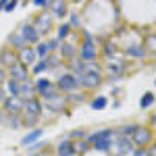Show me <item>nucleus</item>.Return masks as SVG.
Here are the masks:
<instances>
[{
  "label": "nucleus",
  "mask_w": 156,
  "mask_h": 156,
  "mask_svg": "<svg viewBox=\"0 0 156 156\" xmlns=\"http://www.w3.org/2000/svg\"><path fill=\"white\" fill-rule=\"evenodd\" d=\"M112 137H115V131L112 129H100V131L87 135V142L98 152H108L112 148Z\"/></svg>",
  "instance_id": "obj_1"
},
{
  "label": "nucleus",
  "mask_w": 156,
  "mask_h": 156,
  "mask_svg": "<svg viewBox=\"0 0 156 156\" xmlns=\"http://www.w3.org/2000/svg\"><path fill=\"white\" fill-rule=\"evenodd\" d=\"M56 87L58 92H75L79 87V75L75 73H60L56 79Z\"/></svg>",
  "instance_id": "obj_2"
},
{
  "label": "nucleus",
  "mask_w": 156,
  "mask_h": 156,
  "mask_svg": "<svg viewBox=\"0 0 156 156\" xmlns=\"http://www.w3.org/2000/svg\"><path fill=\"white\" fill-rule=\"evenodd\" d=\"M34 87H36V94L42 100H46V98L54 96V94H58V87H56V83H52L50 79H46V77H40L36 83H34Z\"/></svg>",
  "instance_id": "obj_3"
},
{
  "label": "nucleus",
  "mask_w": 156,
  "mask_h": 156,
  "mask_svg": "<svg viewBox=\"0 0 156 156\" xmlns=\"http://www.w3.org/2000/svg\"><path fill=\"white\" fill-rule=\"evenodd\" d=\"M79 58L83 60V62H94V60L98 58V50H96L94 37L83 40V44H81V48H79Z\"/></svg>",
  "instance_id": "obj_4"
},
{
  "label": "nucleus",
  "mask_w": 156,
  "mask_h": 156,
  "mask_svg": "<svg viewBox=\"0 0 156 156\" xmlns=\"http://www.w3.org/2000/svg\"><path fill=\"white\" fill-rule=\"evenodd\" d=\"M102 83V75L100 73H92V71H85L79 75V85L85 87V90H96Z\"/></svg>",
  "instance_id": "obj_5"
},
{
  "label": "nucleus",
  "mask_w": 156,
  "mask_h": 156,
  "mask_svg": "<svg viewBox=\"0 0 156 156\" xmlns=\"http://www.w3.org/2000/svg\"><path fill=\"white\" fill-rule=\"evenodd\" d=\"M19 34H21V37L25 40L27 46H36L37 42L42 40V36L34 29V25H31V23H23V25H21V29H19Z\"/></svg>",
  "instance_id": "obj_6"
},
{
  "label": "nucleus",
  "mask_w": 156,
  "mask_h": 156,
  "mask_svg": "<svg viewBox=\"0 0 156 156\" xmlns=\"http://www.w3.org/2000/svg\"><path fill=\"white\" fill-rule=\"evenodd\" d=\"M2 110L4 115H21L23 112V102L17 96H6V100L2 102Z\"/></svg>",
  "instance_id": "obj_7"
},
{
  "label": "nucleus",
  "mask_w": 156,
  "mask_h": 156,
  "mask_svg": "<svg viewBox=\"0 0 156 156\" xmlns=\"http://www.w3.org/2000/svg\"><path fill=\"white\" fill-rule=\"evenodd\" d=\"M150 140H152V131H150V129H144V127H140V125H137V129L131 133V142H133V146L146 148V146L150 144Z\"/></svg>",
  "instance_id": "obj_8"
},
{
  "label": "nucleus",
  "mask_w": 156,
  "mask_h": 156,
  "mask_svg": "<svg viewBox=\"0 0 156 156\" xmlns=\"http://www.w3.org/2000/svg\"><path fill=\"white\" fill-rule=\"evenodd\" d=\"M21 102H23V112L25 115H31V117H40V115H42V102H40L37 96L25 98Z\"/></svg>",
  "instance_id": "obj_9"
},
{
  "label": "nucleus",
  "mask_w": 156,
  "mask_h": 156,
  "mask_svg": "<svg viewBox=\"0 0 156 156\" xmlns=\"http://www.w3.org/2000/svg\"><path fill=\"white\" fill-rule=\"evenodd\" d=\"M34 29H36L40 36H46L50 29H52V17H48V15H40V17H36V21H34Z\"/></svg>",
  "instance_id": "obj_10"
},
{
  "label": "nucleus",
  "mask_w": 156,
  "mask_h": 156,
  "mask_svg": "<svg viewBox=\"0 0 156 156\" xmlns=\"http://www.w3.org/2000/svg\"><path fill=\"white\" fill-rule=\"evenodd\" d=\"M65 104H67V98H62L60 94H54V96H50L44 100V106L52 110V112H60V110H65Z\"/></svg>",
  "instance_id": "obj_11"
},
{
  "label": "nucleus",
  "mask_w": 156,
  "mask_h": 156,
  "mask_svg": "<svg viewBox=\"0 0 156 156\" xmlns=\"http://www.w3.org/2000/svg\"><path fill=\"white\" fill-rule=\"evenodd\" d=\"M133 152V142L127 135H117V154L119 156H129Z\"/></svg>",
  "instance_id": "obj_12"
},
{
  "label": "nucleus",
  "mask_w": 156,
  "mask_h": 156,
  "mask_svg": "<svg viewBox=\"0 0 156 156\" xmlns=\"http://www.w3.org/2000/svg\"><path fill=\"white\" fill-rule=\"evenodd\" d=\"M9 73H11V79H17V81H27L29 79V71H27V67L21 65V62L9 67Z\"/></svg>",
  "instance_id": "obj_13"
},
{
  "label": "nucleus",
  "mask_w": 156,
  "mask_h": 156,
  "mask_svg": "<svg viewBox=\"0 0 156 156\" xmlns=\"http://www.w3.org/2000/svg\"><path fill=\"white\" fill-rule=\"evenodd\" d=\"M36 52H34V48L31 46H25V48L19 50V62L21 65H25V67H29V65H34L36 62Z\"/></svg>",
  "instance_id": "obj_14"
},
{
  "label": "nucleus",
  "mask_w": 156,
  "mask_h": 156,
  "mask_svg": "<svg viewBox=\"0 0 156 156\" xmlns=\"http://www.w3.org/2000/svg\"><path fill=\"white\" fill-rule=\"evenodd\" d=\"M0 62H2V67H12V65H17L19 62V52H15V50H2L0 52Z\"/></svg>",
  "instance_id": "obj_15"
},
{
  "label": "nucleus",
  "mask_w": 156,
  "mask_h": 156,
  "mask_svg": "<svg viewBox=\"0 0 156 156\" xmlns=\"http://www.w3.org/2000/svg\"><path fill=\"white\" fill-rule=\"evenodd\" d=\"M48 9L52 11L54 17H65V15H67V2H65V0H50Z\"/></svg>",
  "instance_id": "obj_16"
},
{
  "label": "nucleus",
  "mask_w": 156,
  "mask_h": 156,
  "mask_svg": "<svg viewBox=\"0 0 156 156\" xmlns=\"http://www.w3.org/2000/svg\"><path fill=\"white\" fill-rule=\"evenodd\" d=\"M31 96H37L34 83H31L29 79H27V81H21V85H19V96H17V98L25 100V98H31Z\"/></svg>",
  "instance_id": "obj_17"
},
{
  "label": "nucleus",
  "mask_w": 156,
  "mask_h": 156,
  "mask_svg": "<svg viewBox=\"0 0 156 156\" xmlns=\"http://www.w3.org/2000/svg\"><path fill=\"white\" fill-rule=\"evenodd\" d=\"M58 156H75V148H73V140H62V142H58Z\"/></svg>",
  "instance_id": "obj_18"
},
{
  "label": "nucleus",
  "mask_w": 156,
  "mask_h": 156,
  "mask_svg": "<svg viewBox=\"0 0 156 156\" xmlns=\"http://www.w3.org/2000/svg\"><path fill=\"white\" fill-rule=\"evenodd\" d=\"M123 52H125L127 56H131V58H144V56H146V48H144V46H140V44H135V46H127Z\"/></svg>",
  "instance_id": "obj_19"
},
{
  "label": "nucleus",
  "mask_w": 156,
  "mask_h": 156,
  "mask_svg": "<svg viewBox=\"0 0 156 156\" xmlns=\"http://www.w3.org/2000/svg\"><path fill=\"white\" fill-rule=\"evenodd\" d=\"M77 54V48H75V44H71V42H60V56H65V58H73Z\"/></svg>",
  "instance_id": "obj_20"
},
{
  "label": "nucleus",
  "mask_w": 156,
  "mask_h": 156,
  "mask_svg": "<svg viewBox=\"0 0 156 156\" xmlns=\"http://www.w3.org/2000/svg\"><path fill=\"white\" fill-rule=\"evenodd\" d=\"M69 69H71V73H75V75H81V73H85V62L81 58H69Z\"/></svg>",
  "instance_id": "obj_21"
},
{
  "label": "nucleus",
  "mask_w": 156,
  "mask_h": 156,
  "mask_svg": "<svg viewBox=\"0 0 156 156\" xmlns=\"http://www.w3.org/2000/svg\"><path fill=\"white\" fill-rule=\"evenodd\" d=\"M6 44L12 46V48H17V50H21V48L27 46V44H25V40L21 37V34H11V36L6 37Z\"/></svg>",
  "instance_id": "obj_22"
},
{
  "label": "nucleus",
  "mask_w": 156,
  "mask_h": 156,
  "mask_svg": "<svg viewBox=\"0 0 156 156\" xmlns=\"http://www.w3.org/2000/svg\"><path fill=\"white\" fill-rule=\"evenodd\" d=\"M42 133H44V131H42V129H37V127H36L34 131H29V133H27V135L23 137V140H21V146H31L34 142H37V140L42 137Z\"/></svg>",
  "instance_id": "obj_23"
},
{
  "label": "nucleus",
  "mask_w": 156,
  "mask_h": 156,
  "mask_svg": "<svg viewBox=\"0 0 156 156\" xmlns=\"http://www.w3.org/2000/svg\"><path fill=\"white\" fill-rule=\"evenodd\" d=\"M19 85H21V81H17V79H6L4 90H6L9 96H19Z\"/></svg>",
  "instance_id": "obj_24"
},
{
  "label": "nucleus",
  "mask_w": 156,
  "mask_h": 156,
  "mask_svg": "<svg viewBox=\"0 0 156 156\" xmlns=\"http://www.w3.org/2000/svg\"><path fill=\"white\" fill-rule=\"evenodd\" d=\"M123 62H108V75L112 77V79H117V77H121L123 75Z\"/></svg>",
  "instance_id": "obj_25"
},
{
  "label": "nucleus",
  "mask_w": 156,
  "mask_h": 156,
  "mask_svg": "<svg viewBox=\"0 0 156 156\" xmlns=\"http://www.w3.org/2000/svg\"><path fill=\"white\" fill-rule=\"evenodd\" d=\"M34 52H36L37 58H46V56L50 54V48H48V44H46V42H42V40H40V42L36 44V48H34Z\"/></svg>",
  "instance_id": "obj_26"
},
{
  "label": "nucleus",
  "mask_w": 156,
  "mask_h": 156,
  "mask_svg": "<svg viewBox=\"0 0 156 156\" xmlns=\"http://www.w3.org/2000/svg\"><path fill=\"white\" fill-rule=\"evenodd\" d=\"M73 148H75V154H85V152L90 150V142L83 140V137H81L79 142H75V140H73Z\"/></svg>",
  "instance_id": "obj_27"
},
{
  "label": "nucleus",
  "mask_w": 156,
  "mask_h": 156,
  "mask_svg": "<svg viewBox=\"0 0 156 156\" xmlns=\"http://www.w3.org/2000/svg\"><path fill=\"white\" fill-rule=\"evenodd\" d=\"M6 119H2L4 121V125H9V127H12V129H17V127H21V115H4Z\"/></svg>",
  "instance_id": "obj_28"
},
{
  "label": "nucleus",
  "mask_w": 156,
  "mask_h": 156,
  "mask_svg": "<svg viewBox=\"0 0 156 156\" xmlns=\"http://www.w3.org/2000/svg\"><path fill=\"white\" fill-rule=\"evenodd\" d=\"M69 34H71V25H69V23H62V25H58V31H56V40L65 42V40L69 37Z\"/></svg>",
  "instance_id": "obj_29"
},
{
  "label": "nucleus",
  "mask_w": 156,
  "mask_h": 156,
  "mask_svg": "<svg viewBox=\"0 0 156 156\" xmlns=\"http://www.w3.org/2000/svg\"><path fill=\"white\" fill-rule=\"evenodd\" d=\"M106 104H108V100L104 96H96L92 102H90V106L94 108V110H104V108H106Z\"/></svg>",
  "instance_id": "obj_30"
},
{
  "label": "nucleus",
  "mask_w": 156,
  "mask_h": 156,
  "mask_svg": "<svg viewBox=\"0 0 156 156\" xmlns=\"http://www.w3.org/2000/svg\"><path fill=\"white\" fill-rule=\"evenodd\" d=\"M44 71H48V62H46V58H40L37 62H34V69H31L34 75H42Z\"/></svg>",
  "instance_id": "obj_31"
},
{
  "label": "nucleus",
  "mask_w": 156,
  "mask_h": 156,
  "mask_svg": "<svg viewBox=\"0 0 156 156\" xmlns=\"http://www.w3.org/2000/svg\"><path fill=\"white\" fill-rule=\"evenodd\" d=\"M46 62H48V69H50V71H54V69L60 65V56H58V54H54V52H50L48 56H46Z\"/></svg>",
  "instance_id": "obj_32"
},
{
  "label": "nucleus",
  "mask_w": 156,
  "mask_h": 156,
  "mask_svg": "<svg viewBox=\"0 0 156 156\" xmlns=\"http://www.w3.org/2000/svg\"><path fill=\"white\" fill-rule=\"evenodd\" d=\"M154 104V92H146L144 96H142V100H140V106L142 108H148Z\"/></svg>",
  "instance_id": "obj_33"
},
{
  "label": "nucleus",
  "mask_w": 156,
  "mask_h": 156,
  "mask_svg": "<svg viewBox=\"0 0 156 156\" xmlns=\"http://www.w3.org/2000/svg\"><path fill=\"white\" fill-rule=\"evenodd\" d=\"M135 129H137V125H123V127H119V129H117V131L115 133H119V135H127V137H131V133L135 131Z\"/></svg>",
  "instance_id": "obj_34"
},
{
  "label": "nucleus",
  "mask_w": 156,
  "mask_h": 156,
  "mask_svg": "<svg viewBox=\"0 0 156 156\" xmlns=\"http://www.w3.org/2000/svg\"><path fill=\"white\" fill-rule=\"evenodd\" d=\"M37 121H40V117H31V115H23V119H21V125H25V127H36Z\"/></svg>",
  "instance_id": "obj_35"
},
{
  "label": "nucleus",
  "mask_w": 156,
  "mask_h": 156,
  "mask_svg": "<svg viewBox=\"0 0 156 156\" xmlns=\"http://www.w3.org/2000/svg\"><path fill=\"white\" fill-rule=\"evenodd\" d=\"M85 96L83 94H77V90L75 92H69V98H67V102H83Z\"/></svg>",
  "instance_id": "obj_36"
},
{
  "label": "nucleus",
  "mask_w": 156,
  "mask_h": 156,
  "mask_svg": "<svg viewBox=\"0 0 156 156\" xmlns=\"http://www.w3.org/2000/svg\"><path fill=\"white\" fill-rule=\"evenodd\" d=\"M17 6H19V0H9V2L4 4V9H2V11H4V12H12Z\"/></svg>",
  "instance_id": "obj_37"
},
{
  "label": "nucleus",
  "mask_w": 156,
  "mask_h": 156,
  "mask_svg": "<svg viewBox=\"0 0 156 156\" xmlns=\"http://www.w3.org/2000/svg\"><path fill=\"white\" fill-rule=\"evenodd\" d=\"M69 17H71V19H69V25H71V27H79V25H81V19H79L77 12H73V15H69Z\"/></svg>",
  "instance_id": "obj_38"
},
{
  "label": "nucleus",
  "mask_w": 156,
  "mask_h": 156,
  "mask_svg": "<svg viewBox=\"0 0 156 156\" xmlns=\"http://www.w3.org/2000/svg\"><path fill=\"white\" fill-rule=\"evenodd\" d=\"M104 54H106L108 58H110V56H115V54H117V48H115V44H104Z\"/></svg>",
  "instance_id": "obj_39"
},
{
  "label": "nucleus",
  "mask_w": 156,
  "mask_h": 156,
  "mask_svg": "<svg viewBox=\"0 0 156 156\" xmlns=\"http://www.w3.org/2000/svg\"><path fill=\"white\" fill-rule=\"evenodd\" d=\"M46 44H48L50 52H56V50L60 48V40H56V37H54V40H48V42H46Z\"/></svg>",
  "instance_id": "obj_40"
},
{
  "label": "nucleus",
  "mask_w": 156,
  "mask_h": 156,
  "mask_svg": "<svg viewBox=\"0 0 156 156\" xmlns=\"http://www.w3.org/2000/svg\"><path fill=\"white\" fill-rule=\"evenodd\" d=\"M85 71H92V73H100V65L96 60L94 62H85Z\"/></svg>",
  "instance_id": "obj_41"
},
{
  "label": "nucleus",
  "mask_w": 156,
  "mask_h": 156,
  "mask_svg": "<svg viewBox=\"0 0 156 156\" xmlns=\"http://www.w3.org/2000/svg\"><path fill=\"white\" fill-rule=\"evenodd\" d=\"M83 135H85V131H83V129H75V131H71V133H69V140H81Z\"/></svg>",
  "instance_id": "obj_42"
},
{
  "label": "nucleus",
  "mask_w": 156,
  "mask_h": 156,
  "mask_svg": "<svg viewBox=\"0 0 156 156\" xmlns=\"http://www.w3.org/2000/svg\"><path fill=\"white\" fill-rule=\"evenodd\" d=\"M129 156H148V150H146V148H137V150H133Z\"/></svg>",
  "instance_id": "obj_43"
},
{
  "label": "nucleus",
  "mask_w": 156,
  "mask_h": 156,
  "mask_svg": "<svg viewBox=\"0 0 156 156\" xmlns=\"http://www.w3.org/2000/svg\"><path fill=\"white\" fill-rule=\"evenodd\" d=\"M34 6H37V9H46V6H48V0H34Z\"/></svg>",
  "instance_id": "obj_44"
},
{
  "label": "nucleus",
  "mask_w": 156,
  "mask_h": 156,
  "mask_svg": "<svg viewBox=\"0 0 156 156\" xmlns=\"http://www.w3.org/2000/svg\"><path fill=\"white\" fill-rule=\"evenodd\" d=\"M6 96H9V94H6V90H4V85H0V104H2V102L6 100Z\"/></svg>",
  "instance_id": "obj_45"
},
{
  "label": "nucleus",
  "mask_w": 156,
  "mask_h": 156,
  "mask_svg": "<svg viewBox=\"0 0 156 156\" xmlns=\"http://www.w3.org/2000/svg\"><path fill=\"white\" fill-rule=\"evenodd\" d=\"M4 81H6V71L0 69V85H4Z\"/></svg>",
  "instance_id": "obj_46"
},
{
  "label": "nucleus",
  "mask_w": 156,
  "mask_h": 156,
  "mask_svg": "<svg viewBox=\"0 0 156 156\" xmlns=\"http://www.w3.org/2000/svg\"><path fill=\"white\" fill-rule=\"evenodd\" d=\"M148 156H156V148L152 146V148H148Z\"/></svg>",
  "instance_id": "obj_47"
},
{
  "label": "nucleus",
  "mask_w": 156,
  "mask_h": 156,
  "mask_svg": "<svg viewBox=\"0 0 156 156\" xmlns=\"http://www.w3.org/2000/svg\"><path fill=\"white\" fill-rule=\"evenodd\" d=\"M6 2H9V0H0V11L4 9V4H6Z\"/></svg>",
  "instance_id": "obj_48"
},
{
  "label": "nucleus",
  "mask_w": 156,
  "mask_h": 156,
  "mask_svg": "<svg viewBox=\"0 0 156 156\" xmlns=\"http://www.w3.org/2000/svg\"><path fill=\"white\" fill-rule=\"evenodd\" d=\"M4 119V110H2V108H0V121Z\"/></svg>",
  "instance_id": "obj_49"
},
{
  "label": "nucleus",
  "mask_w": 156,
  "mask_h": 156,
  "mask_svg": "<svg viewBox=\"0 0 156 156\" xmlns=\"http://www.w3.org/2000/svg\"><path fill=\"white\" fill-rule=\"evenodd\" d=\"M31 156H50V154H37V152H34Z\"/></svg>",
  "instance_id": "obj_50"
},
{
  "label": "nucleus",
  "mask_w": 156,
  "mask_h": 156,
  "mask_svg": "<svg viewBox=\"0 0 156 156\" xmlns=\"http://www.w3.org/2000/svg\"><path fill=\"white\" fill-rule=\"evenodd\" d=\"M73 2H81V0H73Z\"/></svg>",
  "instance_id": "obj_51"
}]
</instances>
